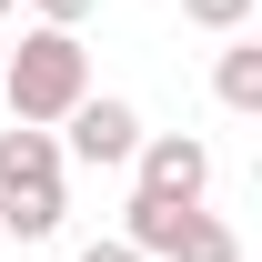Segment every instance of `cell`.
<instances>
[{
	"label": "cell",
	"instance_id": "1",
	"mask_svg": "<svg viewBox=\"0 0 262 262\" xmlns=\"http://www.w3.org/2000/svg\"><path fill=\"white\" fill-rule=\"evenodd\" d=\"M0 101H10V131H61L81 101H91V51L81 31H20L10 61H0Z\"/></svg>",
	"mask_w": 262,
	"mask_h": 262
},
{
	"label": "cell",
	"instance_id": "2",
	"mask_svg": "<svg viewBox=\"0 0 262 262\" xmlns=\"http://www.w3.org/2000/svg\"><path fill=\"white\" fill-rule=\"evenodd\" d=\"M61 141L51 131H0V232L10 242H51L61 232Z\"/></svg>",
	"mask_w": 262,
	"mask_h": 262
},
{
	"label": "cell",
	"instance_id": "3",
	"mask_svg": "<svg viewBox=\"0 0 262 262\" xmlns=\"http://www.w3.org/2000/svg\"><path fill=\"white\" fill-rule=\"evenodd\" d=\"M111 242H131L141 262H242V232L222 222V212H182V202H141L131 192V212H121V232Z\"/></svg>",
	"mask_w": 262,
	"mask_h": 262
},
{
	"label": "cell",
	"instance_id": "4",
	"mask_svg": "<svg viewBox=\"0 0 262 262\" xmlns=\"http://www.w3.org/2000/svg\"><path fill=\"white\" fill-rule=\"evenodd\" d=\"M131 192L141 202H182L192 212L212 192V151H202L192 131H141V151H131Z\"/></svg>",
	"mask_w": 262,
	"mask_h": 262
},
{
	"label": "cell",
	"instance_id": "5",
	"mask_svg": "<svg viewBox=\"0 0 262 262\" xmlns=\"http://www.w3.org/2000/svg\"><path fill=\"white\" fill-rule=\"evenodd\" d=\"M51 141H61V162H91V171H121L131 151H141V111H131L121 91H91V101H81V111L61 121V131H51Z\"/></svg>",
	"mask_w": 262,
	"mask_h": 262
},
{
	"label": "cell",
	"instance_id": "6",
	"mask_svg": "<svg viewBox=\"0 0 262 262\" xmlns=\"http://www.w3.org/2000/svg\"><path fill=\"white\" fill-rule=\"evenodd\" d=\"M212 91H222V111H262V51L252 40H232L222 61H212Z\"/></svg>",
	"mask_w": 262,
	"mask_h": 262
},
{
	"label": "cell",
	"instance_id": "7",
	"mask_svg": "<svg viewBox=\"0 0 262 262\" xmlns=\"http://www.w3.org/2000/svg\"><path fill=\"white\" fill-rule=\"evenodd\" d=\"M182 20H192V31H222V40H242L252 0H182Z\"/></svg>",
	"mask_w": 262,
	"mask_h": 262
},
{
	"label": "cell",
	"instance_id": "8",
	"mask_svg": "<svg viewBox=\"0 0 262 262\" xmlns=\"http://www.w3.org/2000/svg\"><path fill=\"white\" fill-rule=\"evenodd\" d=\"M40 10V31H81V20H91V0H31Z\"/></svg>",
	"mask_w": 262,
	"mask_h": 262
},
{
	"label": "cell",
	"instance_id": "9",
	"mask_svg": "<svg viewBox=\"0 0 262 262\" xmlns=\"http://www.w3.org/2000/svg\"><path fill=\"white\" fill-rule=\"evenodd\" d=\"M71 262H141V252H131V242H81Z\"/></svg>",
	"mask_w": 262,
	"mask_h": 262
},
{
	"label": "cell",
	"instance_id": "10",
	"mask_svg": "<svg viewBox=\"0 0 262 262\" xmlns=\"http://www.w3.org/2000/svg\"><path fill=\"white\" fill-rule=\"evenodd\" d=\"M10 10H20V0H0V20H10Z\"/></svg>",
	"mask_w": 262,
	"mask_h": 262
},
{
	"label": "cell",
	"instance_id": "11",
	"mask_svg": "<svg viewBox=\"0 0 262 262\" xmlns=\"http://www.w3.org/2000/svg\"><path fill=\"white\" fill-rule=\"evenodd\" d=\"M0 61H10V31H0Z\"/></svg>",
	"mask_w": 262,
	"mask_h": 262
}]
</instances>
